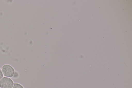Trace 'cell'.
I'll list each match as a JSON object with an SVG mask.
<instances>
[{"mask_svg":"<svg viewBox=\"0 0 132 88\" xmlns=\"http://www.w3.org/2000/svg\"><path fill=\"white\" fill-rule=\"evenodd\" d=\"M3 75L1 70L0 68V79L3 77Z\"/></svg>","mask_w":132,"mask_h":88,"instance_id":"277c9868","label":"cell"},{"mask_svg":"<svg viewBox=\"0 0 132 88\" xmlns=\"http://www.w3.org/2000/svg\"><path fill=\"white\" fill-rule=\"evenodd\" d=\"M1 70L3 75L8 77H13L15 73V70L13 67L8 64L4 65L2 68Z\"/></svg>","mask_w":132,"mask_h":88,"instance_id":"6da1fadb","label":"cell"},{"mask_svg":"<svg viewBox=\"0 0 132 88\" xmlns=\"http://www.w3.org/2000/svg\"><path fill=\"white\" fill-rule=\"evenodd\" d=\"M14 82L11 78L3 77L0 79V87L1 88H12Z\"/></svg>","mask_w":132,"mask_h":88,"instance_id":"7a4b0ae2","label":"cell"},{"mask_svg":"<svg viewBox=\"0 0 132 88\" xmlns=\"http://www.w3.org/2000/svg\"><path fill=\"white\" fill-rule=\"evenodd\" d=\"M13 88H24V87L20 84L15 83L14 84Z\"/></svg>","mask_w":132,"mask_h":88,"instance_id":"3957f363","label":"cell"}]
</instances>
